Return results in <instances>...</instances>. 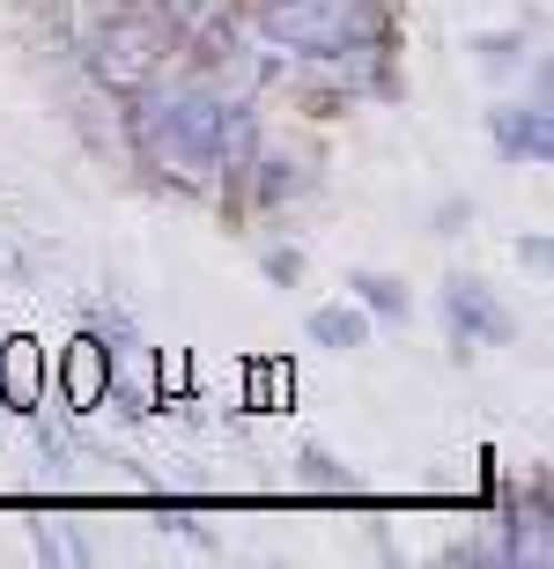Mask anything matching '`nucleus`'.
<instances>
[{
	"label": "nucleus",
	"instance_id": "obj_8",
	"mask_svg": "<svg viewBox=\"0 0 554 569\" xmlns=\"http://www.w3.org/2000/svg\"><path fill=\"white\" fill-rule=\"evenodd\" d=\"M347 296H355V303H363L377 326H406V318H414V296H406V281H400V274H377V267H355V274H347Z\"/></svg>",
	"mask_w": 554,
	"mask_h": 569
},
{
	"label": "nucleus",
	"instance_id": "obj_6",
	"mask_svg": "<svg viewBox=\"0 0 554 569\" xmlns=\"http://www.w3.org/2000/svg\"><path fill=\"white\" fill-rule=\"evenodd\" d=\"M44 385H52V356L38 348V333H8L0 340V407L8 415H38Z\"/></svg>",
	"mask_w": 554,
	"mask_h": 569
},
{
	"label": "nucleus",
	"instance_id": "obj_4",
	"mask_svg": "<svg viewBox=\"0 0 554 569\" xmlns=\"http://www.w3.org/2000/svg\"><path fill=\"white\" fill-rule=\"evenodd\" d=\"M111 385H119V356L104 348L97 326H82V333L52 356V385H44V392H60L67 415H97V407L111 400Z\"/></svg>",
	"mask_w": 554,
	"mask_h": 569
},
{
	"label": "nucleus",
	"instance_id": "obj_16",
	"mask_svg": "<svg viewBox=\"0 0 554 569\" xmlns=\"http://www.w3.org/2000/svg\"><path fill=\"white\" fill-rule=\"evenodd\" d=\"M0 267H8V259H0Z\"/></svg>",
	"mask_w": 554,
	"mask_h": 569
},
{
	"label": "nucleus",
	"instance_id": "obj_1",
	"mask_svg": "<svg viewBox=\"0 0 554 569\" xmlns=\"http://www.w3.org/2000/svg\"><path fill=\"white\" fill-rule=\"evenodd\" d=\"M244 22L281 52H400V0H244Z\"/></svg>",
	"mask_w": 554,
	"mask_h": 569
},
{
	"label": "nucleus",
	"instance_id": "obj_5",
	"mask_svg": "<svg viewBox=\"0 0 554 569\" xmlns=\"http://www.w3.org/2000/svg\"><path fill=\"white\" fill-rule=\"evenodd\" d=\"M488 133L503 163H554V104H488Z\"/></svg>",
	"mask_w": 554,
	"mask_h": 569
},
{
	"label": "nucleus",
	"instance_id": "obj_3",
	"mask_svg": "<svg viewBox=\"0 0 554 569\" xmlns=\"http://www.w3.org/2000/svg\"><path fill=\"white\" fill-rule=\"evenodd\" d=\"M319 156L311 148H289V141H266L259 133L252 148V170H244V208L252 214H281V208H296L303 192H319Z\"/></svg>",
	"mask_w": 554,
	"mask_h": 569
},
{
	"label": "nucleus",
	"instance_id": "obj_2",
	"mask_svg": "<svg viewBox=\"0 0 554 569\" xmlns=\"http://www.w3.org/2000/svg\"><path fill=\"white\" fill-rule=\"evenodd\" d=\"M436 311H444V333H451V362H466L473 340H481V348H511L517 340L511 303H503L481 274H466V267L436 281Z\"/></svg>",
	"mask_w": 554,
	"mask_h": 569
},
{
	"label": "nucleus",
	"instance_id": "obj_9",
	"mask_svg": "<svg viewBox=\"0 0 554 569\" xmlns=\"http://www.w3.org/2000/svg\"><path fill=\"white\" fill-rule=\"evenodd\" d=\"M296 473L311 488H325V496H355V488H363V481H355V466H341L325 443H303V451H296Z\"/></svg>",
	"mask_w": 554,
	"mask_h": 569
},
{
	"label": "nucleus",
	"instance_id": "obj_13",
	"mask_svg": "<svg viewBox=\"0 0 554 569\" xmlns=\"http://www.w3.org/2000/svg\"><path fill=\"white\" fill-rule=\"evenodd\" d=\"M30 422H38V451H44V459H52V466H60V459H67V429L52 422L44 407H38V415H30Z\"/></svg>",
	"mask_w": 554,
	"mask_h": 569
},
{
	"label": "nucleus",
	"instance_id": "obj_15",
	"mask_svg": "<svg viewBox=\"0 0 554 569\" xmlns=\"http://www.w3.org/2000/svg\"><path fill=\"white\" fill-rule=\"evenodd\" d=\"M155 526H163V532H185L192 548H214V532H208V526H192V518H155Z\"/></svg>",
	"mask_w": 554,
	"mask_h": 569
},
{
	"label": "nucleus",
	"instance_id": "obj_10",
	"mask_svg": "<svg viewBox=\"0 0 554 569\" xmlns=\"http://www.w3.org/2000/svg\"><path fill=\"white\" fill-rule=\"evenodd\" d=\"M466 52L488 67V74H511V67H525V30H473Z\"/></svg>",
	"mask_w": 554,
	"mask_h": 569
},
{
	"label": "nucleus",
	"instance_id": "obj_7",
	"mask_svg": "<svg viewBox=\"0 0 554 569\" xmlns=\"http://www.w3.org/2000/svg\"><path fill=\"white\" fill-rule=\"evenodd\" d=\"M370 333H377V318L355 303V296H341V303H319V311L303 318V340H319V348H370Z\"/></svg>",
	"mask_w": 554,
	"mask_h": 569
},
{
	"label": "nucleus",
	"instance_id": "obj_11",
	"mask_svg": "<svg viewBox=\"0 0 554 569\" xmlns=\"http://www.w3.org/2000/svg\"><path fill=\"white\" fill-rule=\"evenodd\" d=\"M259 274L274 281V289H296L303 281V252L296 244H259Z\"/></svg>",
	"mask_w": 554,
	"mask_h": 569
},
{
	"label": "nucleus",
	"instance_id": "obj_14",
	"mask_svg": "<svg viewBox=\"0 0 554 569\" xmlns=\"http://www.w3.org/2000/svg\"><path fill=\"white\" fill-rule=\"evenodd\" d=\"M517 259H525V267H533V274H547V267H554V244H547V237H517Z\"/></svg>",
	"mask_w": 554,
	"mask_h": 569
},
{
	"label": "nucleus",
	"instance_id": "obj_12",
	"mask_svg": "<svg viewBox=\"0 0 554 569\" xmlns=\"http://www.w3.org/2000/svg\"><path fill=\"white\" fill-rule=\"evenodd\" d=\"M473 222V200H459V192H451V200H436V222H429V230L436 237H459Z\"/></svg>",
	"mask_w": 554,
	"mask_h": 569
}]
</instances>
